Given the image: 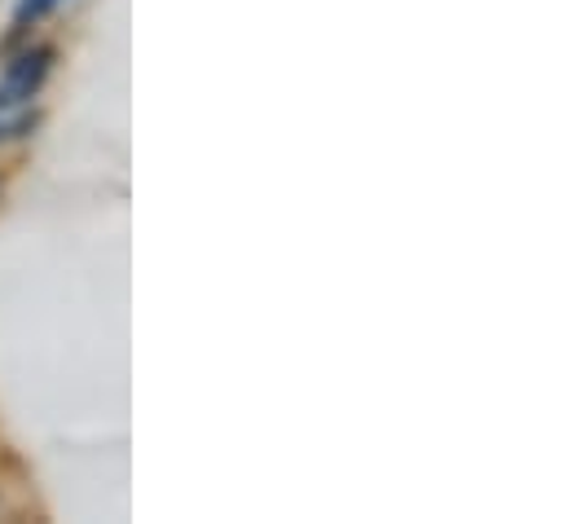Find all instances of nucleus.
<instances>
[{"mask_svg":"<svg viewBox=\"0 0 568 524\" xmlns=\"http://www.w3.org/2000/svg\"><path fill=\"white\" fill-rule=\"evenodd\" d=\"M49 62H53V49H31V53H22V58L9 67L4 98H9V102H27V98L40 89V80L49 75Z\"/></svg>","mask_w":568,"mask_h":524,"instance_id":"1","label":"nucleus"}]
</instances>
